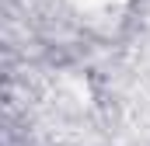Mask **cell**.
I'll return each instance as SVG.
<instances>
[{
  "mask_svg": "<svg viewBox=\"0 0 150 146\" xmlns=\"http://www.w3.org/2000/svg\"><path fill=\"white\" fill-rule=\"evenodd\" d=\"M80 11H105V7H112V4H119V0H74Z\"/></svg>",
  "mask_w": 150,
  "mask_h": 146,
  "instance_id": "1",
  "label": "cell"
}]
</instances>
